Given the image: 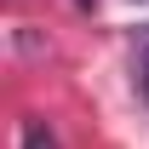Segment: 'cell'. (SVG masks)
<instances>
[{
	"mask_svg": "<svg viewBox=\"0 0 149 149\" xmlns=\"http://www.w3.org/2000/svg\"><path fill=\"white\" fill-rule=\"evenodd\" d=\"M23 149H57V143H52V132L40 126V120H29L23 126Z\"/></svg>",
	"mask_w": 149,
	"mask_h": 149,
	"instance_id": "obj_1",
	"label": "cell"
},
{
	"mask_svg": "<svg viewBox=\"0 0 149 149\" xmlns=\"http://www.w3.org/2000/svg\"><path fill=\"white\" fill-rule=\"evenodd\" d=\"M143 97H149V69H143Z\"/></svg>",
	"mask_w": 149,
	"mask_h": 149,
	"instance_id": "obj_2",
	"label": "cell"
},
{
	"mask_svg": "<svg viewBox=\"0 0 149 149\" xmlns=\"http://www.w3.org/2000/svg\"><path fill=\"white\" fill-rule=\"evenodd\" d=\"M80 6H92V0H80Z\"/></svg>",
	"mask_w": 149,
	"mask_h": 149,
	"instance_id": "obj_3",
	"label": "cell"
}]
</instances>
